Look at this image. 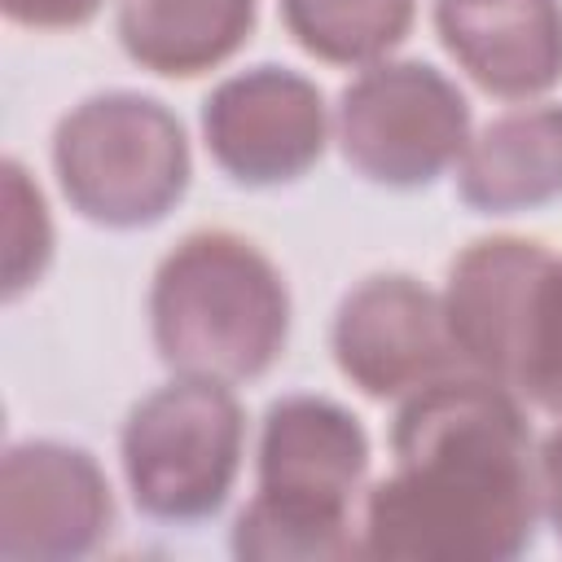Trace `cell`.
I'll return each mask as SVG.
<instances>
[{
    "label": "cell",
    "mask_w": 562,
    "mask_h": 562,
    "mask_svg": "<svg viewBox=\"0 0 562 562\" xmlns=\"http://www.w3.org/2000/svg\"><path fill=\"white\" fill-rule=\"evenodd\" d=\"M536 479H540V514L553 522V531H558V540H562V430H553V435L540 443Z\"/></svg>",
    "instance_id": "obj_17"
},
{
    "label": "cell",
    "mask_w": 562,
    "mask_h": 562,
    "mask_svg": "<svg viewBox=\"0 0 562 562\" xmlns=\"http://www.w3.org/2000/svg\"><path fill=\"white\" fill-rule=\"evenodd\" d=\"M334 360L369 400H404L465 369L448 334L443 299L404 272L369 277L338 303Z\"/></svg>",
    "instance_id": "obj_9"
},
{
    "label": "cell",
    "mask_w": 562,
    "mask_h": 562,
    "mask_svg": "<svg viewBox=\"0 0 562 562\" xmlns=\"http://www.w3.org/2000/svg\"><path fill=\"white\" fill-rule=\"evenodd\" d=\"M259 0H119L114 26L123 53L167 79H193L224 66L255 31Z\"/></svg>",
    "instance_id": "obj_13"
},
{
    "label": "cell",
    "mask_w": 562,
    "mask_h": 562,
    "mask_svg": "<svg viewBox=\"0 0 562 562\" xmlns=\"http://www.w3.org/2000/svg\"><path fill=\"white\" fill-rule=\"evenodd\" d=\"M369 474V435L334 400L285 395L259 435V492L237 514L233 553L255 562H325L356 553L351 501Z\"/></svg>",
    "instance_id": "obj_3"
},
{
    "label": "cell",
    "mask_w": 562,
    "mask_h": 562,
    "mask_svg": "<svg viewBox=\"0 0 562 562\" xmlns=\"http://www.w3.org/2000/svg\"><path fill=\"white\" fill-rule=\"evenodd\" d=\"M448 334L470 373L562 422V255L527 237H483L448 268Z\"/></svg>",
    "instance_id": "obj_4"
},
{
    "label": "cell",
    "mask_w": 562,
    "mask_h": 562,
    "mask_svg": "<svg viewBox=\"0 0 562 562\" xmlns=\"http://www.w3.org/2000/svg\"><path fill=\"white\" fill-rule=\"evenodd\" d=\"M114 522L101 465L70 443H13L0 465V558L66 562L92 553Z\"/></svg>",
    "instance_id": "obj_10"
},
{
    "label": "cell",
    "mask_w": 562,
    "mask_h": 562,
    "mask_svg": "<svg viewBox=\"0 0 562 562\" xmlns=\"http://www.w3.org/2000/svg\"><path fill=\"white\" fill-rule=\"evenodd\" d=\"M149 329L180 378H263L290 338V290L277 263L228 228L189 233L154 272Z\"/></svg>",
    "instance_id": "obj_2"
},
{
    "label": "cell",
    "mask_w": 562,
    "mask_h": 562,
    "mask_svg": "<svg viewBox=\"0 0 562 562\" xmlns=\"http://www.w3.org/2000/svg\"><path fill=\"white\" fill-rule=\"evenodd\" d=\"M448 57L501 101H527L562 83L558 0H435Z\"/></svg>",
    "instance_id": "obj_11"
},
{
    "label": "cell",
    "mask_w": 562,
    "mask_h": 562,
    "mask_svg": "<svg viewBox=\"0 0 562 562\" xmlns=\"http://www.w3.org/2000/svg\"><path fill=\"white\" fill-rule=\"evenodd\" d=\"M53 259V220L22 162H4V299L40 285Z\"/></svg>",
    "instance_id": "obj_15"
},
{
    "label": "cell",
    "mask_w": 562,
    "mask_h": 562,
    "mask_svg": "<svg viewBox=\"0 0 562 562\" xmlns=\"http://www.w3.org/2000/svg\"><path fill=\"white\" fill-rule=\"evenodd\" d=\"M281 22L316 61L369 66L408 35L413 0H281Z\"/></svg>",
    "instance_id": "obj_14"
},
{
    "label": "cell",
    "mask_w": 562,
    "mask_h": 562,
    "mask_svg": "<svg viewBox=\"0 0 562 562\" xmlns=\"http://www.w3.org/2000/svg\"><path fill=\"white\" fill-rule=\"evenodd\" d=\"M395 470L364 501V553L422 562L518 558L540 518L531 430L509 386L448 373L404 395Z\"/></svg>",
    "instance_id": "obj_1"
},
{
    "label": "cell",
    "mask_w": 562,
    "mask_h": 562,
    "mask_svg": "<svg viewBox=\"0 0 562 562\" xmlns=\"http://www.w3.org/2000/svg\"><path fill=\"white\" fill-rule=\"evenodd\" d=\"M4 18L31 31H75L101 13V0H0Z\"/></svg>",
    "instance_id": "obj_16"
},
{
    "label": "cell",
    "mask_w": 562,
    "mask_h": 562,
    "mask_svg": "<svg viewBox=\"0 0 562 562\" xmlns=\"http://www.w3.org/2000/svg\"><path fill=\"white\" fill-rule=\"evenodd\" d=\"M457 193L479 215H518L562 198V105L492 119L461 154Z\"/></svg>",
    "instance_id": "obj_12"
},
{
    "label": "cell",
    "mask_w": 562,
    "mask_h": 562,
    "mask_svg": "<svg viewBox=\"0 0 562 562\" xmlns=\"http://www.w3.org/2000/svg\"><path fill=\"white\" fill-rule=\"evenodd\" d=\"M246 417L228 382L180 378L145 395L123 426V474L140 514L158 522L211 518L241 470Z\"/></svg>",
    "instance_id": "obj_6"
},
{
    "label": "cell",
    "mask_w": 562,
    "mask_h": 562,
    "mask_svg": "<svg viewBox=\"0 0 562 562\" xmlns=\"http://www.w3.org/2000/svg\"><path fill=\"white\" fill-rule=\"evenodd\" d=\"M338 149L382 189H426L470 145V105L426 61H382L351 79L334 114Z\"/></svg>",
    "instance_id": "obj_7"
},
{
    "label": "cell",
    "mask_w": 562,
    "mask_h": 562,
    "mask_svg": "<svg viewBox=\"0 0 562 562\" xmlns=\"http://www.w3.org/2000/svg\"><path fill=\"white\" fill-rule=\"evenodd\" d=\"M202 140L233 184H290L325 154V97L312 79L285 66L241 70L202 101Z\"/></svg>",
    "instance_id": "obj_8"
},
{
    "label": "cell",
    "mask_w": 562,
    "mask_h": 562,
    "mask_svg": "<svg viewBox=\"0 0 562 562\" xmlns=\"http://www.w3.org/2000/svg\"><path fill=\"white\" fill-rule=\"evenodd\" d=\"M53 171L88 224L145 228L184 198L193 162L184 127L162 101L101 92L57 123Z\"/></svg>",
    "instance_id": "obj_5"
}]
</instances>
